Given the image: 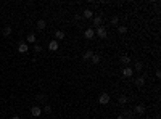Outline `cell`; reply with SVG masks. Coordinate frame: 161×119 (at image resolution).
Listing matches in <instances>:
<instances>
[{
	"instance_id": "9a60e30c",
	"label": "cell",
	"mask_w": 161,
	"mask_h": 119,
	"mask_svg": "<svg viewBox=\"0 0 161 119\" xmlns=\"http://www.w3.org/2000/svg\"><path fill=\"white\" fill-rule=\"evenodd\" d=\"M26 44H35V35L34 34H29L26 37Z\"/></svg>"
},
{
	"instance_id": "f1b7e54d",
	"label": "cell",
	"mask_w": 161,
	"mask_h": 119,
	"mask_svg": "<svg viewBox=\"0 0 161 119\" xmlns=\"http://www.w3.org/2000/svg\"><path fill=\"white\" fill-rule=\"evenodd\" d=\"M10 119H21V117H20V116H11Z\"/></svg>"
},
{
	"instance_id": "f546056e",
	"label": "cell",
	"mask_w": 161,
	"mask_h": 119,
	"mask_svg": "<svg viewBox=\"0 0 161 119\" xmlns=\"http://www.w3.org/2000/svg\"><path fill=\"white\" fill-rule=\"evenodd\" d=\"M116 119H124V116H122V114H121V116H118V117H116Z\"/></svg>"
},
{
	"instance_id": "ba28073f",
	"label": "cell",
	"mask_w": 161,
	"mask_h": 119,
	"mask_svg": "<svg viewBox=\"0 0 161 119\" xmlns=\"http://www.w3.org/2000/svg\"><path fill=\"white\" fill-rule=\"evenodd\" d=\"M92 23H93V26L100 27V26H102V23H103V18L102 16H93L92 18Z\"/></svg>"
},
{
	"instance_id": "d4e9b609",
	"label": "cell",
	"mask_w": 161,
	"mask_h": 119,
	"mask_svg": "<svg viewBox=\"0 0 161 119\" xmlns=\"http://www.w3.org/2000/svg\"><path fill=\"white\" fill-rule=\"evenodd\" d=\"M118 23H119V19H118V16H113V18H111V24H113V26H116V24H118Z\"/></svg>"
},
{
	"instance_id": "44dd1931",
	"label": "cell",
	"mask_w": 161,
	"mask_h": 119,
	"mask_svg": "<svg viewBox=\"0 0 161 119\" xmlns=\"http://www.w3.org/2000/svg\"><path fill=\"white\" fill-rule=\"evenodd\" d=\"M118 32H119V34H126V32H127V27H126V26H119V27H118Z\"/></svg>"
},
{
	"instance_id": "ac0fdd59",
	"label": "cell",
	"mask_w": 161,
	"mask_h": 119,
	"mask_svg": "<svg viewBox=\"0 0 161 119\" xmlns=\"http://www.w3.org/2000/svg\"><path fill=\"white\" fill-rule=\"evenodd\" d=\"M121 63H122V64H126V66H127V64L130 63V58H129L127 55H122V56H121Z\"/></svg>"
},
{
	"instance_id": "277c9868",
	"label": "cell",
	"mask_w": 161,
	"mask_h": 119,
	"mask_svg": "<svg viewBox=\"0 0 161 119\" xmlns=\"http://www.w3.org/2000/svg\"><path fill=\"white\" fill-rule=\"evenodd\" d=\"M84 37H86V39H89V40L93 39V37H95V31H93L92 27H87L86 31H84Z\"/></svg>"
},
{
	"instance_id": "30bf717a",
	"label": "cell",
	"mask_w": 161,
	"mask_h": 119,
	"mask_svg": "<svg viewBox=\"0 0 161 119\" xmlns=\"http://www.w3.org/2000/svg\"><path fill=\"white\" fill-rule=\"evenodd\" d=\"M82 16H84L86 19H92V18H93V11L87 8V10H84V13H82Z\"/></svg>"
},
{
	"instance_id": "ffe728a7",
	"label": "cell",
	"mask_w": 161,
	"mask_h": 119,
	"mask_svg": "<svg viewBox=\"0 0 161 119\" xmlns=\"http://www.w3.org/2000/svg\"><path fill=\"white\" fill-rule=\"evenodd\" d=\"M126 103H127V97L121 95V97H119V105H126Z\"/></svg>"
},
{
	"instance_id": "52a82bcc",
	"label": "cell",
	"mask_w": 161,
	"mask_h": 119,
	"mask_svg": "<svg viewBox=\"0 0 161 119\" xmlns=\"http://www.w3.org/2000/svg\"><path fill=\"white\" fill-rule=\"evenodd\" d=\"M132 74H134L132 68H129V66H124L122 68V76L126 77V79H127V77H132Z\"/></svg>"
},
{
	"instance_id": "4fadbf2b",
	"label": "cell",
	"mask_w": 161,
	"mask_h": 119,
	"mask_svg": "<svg viewBox=\"0 0 161 119\" xmlns=\"http://www.w3.org/2000/svg\"><path fill=\"white\" fill-rule=\"evenodd\" d=\"M92 55H93V52H92V50H86V52H84V55H82V58H84L86 61H87V60H90V58H92Z\"/></svg>"
},
{
	"instance_id": "4316f807",
	"label": "cell",
	"mask_w": 161,
	"mask_h": 119,
	"mask_svg": "<svg viewBox=\"0 0 161 119\" xmlns=\"http://www.w3.org/2000/svg\"><path fill=\"white\" fill-rule=\"evenodd\" d=\"M81 18H82L81 15H74V19H76V21H79V19H81Z\"/></svg>"
},
{
	"instance_id": "8992f818",
	"label": "cell",
	"mask_w": 161,
	"mask_h": 119,
	"mask_svg": "<svg viewBox=\"0 0 161 119\" xmlns=\"http://www.w3.org/2000/svg\"><path fill=\"white\" fill-rule=\"evenodd\" d=\"M31 114H32L34 117H39L40 114H42V110H40V108H39L37 105H34L32 108H31Z\"/></svg>"
},
{
	"instance_id": "5b68a950",
	"label": "cell",
	"mask_w": 161,
	"mask_h": 119,
	"mask_svg": "<svg viewBox=\"0 0 161 119\" xmlns=\"http://www.w3.org/2000/svg\"><path fill=\"white\" fill-rule=\"evenodd\" d=\"M134 113H137L139 116H144L145 114V105H142V103H139L135 106V110H134Z\"/></svg>"
},
{
	"instance_id": "484cf974",
	"label": "cell",
	"mask_w": 161,
	"mask_h": 119,
	"mask_svg": "<svg viewBox=\"0 0 161 119\" xmlns=\"http://www.w3.org/2000/svg\"><path fill=\"white\" fill-rule=\"evenodd\" d=\"M34 52H35V53H39V52H42V47H40L39 44H35V45H34Z\"/></svg>"
},
{
	"instance_id": "4dcf8cb0",
	"label": "cell",
	"mask_w": 161,
	"mask_h": 119,
	"mask_svg": "<svg viewBox=\"0 0 161 119\" xmlns=\"http://www.w3.org/2000/svg\"><path fill=\"white\" fill-rule=\"evenodd\" d=\"M145 119H153V117H145Z\"/></svg>"
},
{
	"instance_id": "83f0119b",
	"label": "cell",
	"mask_w": 161,
	"mask_h": 119,
	"mask_svg": "<svg viewBox=\"0 0 161 119\" xmlns=\"http://www.w3.org/2000/svg\"><path fill=\"white\" fill-rule=\"evenodd\" d=\"M155 74H156V77H161V71H159V69H156V73H155Z\"/></svg>"
},
{
	"instance_id": "3957f363",
	"label": "cell",
	"mask_w": 161,
	"mask_h": 119,
	"mask_svg": "<svg viewBox=\"0 0 161 119\" xmlns=\"http://www.w3.org/2000/svg\"><path fill=\"white\" fill-rule=\"evenodd\" d=\"M18 52L20 53H27L29 52V45L26 42H20L18 44Z\"/></svg>"
},
{
	"instance_id": "7c38bea8",
	"label": "cell",
	"mask_w": 161,
	"mask_h": 119,
	"mask_svg": "<svg viewBox=\"0 0 161 119\" xmlns=\"http://www.w3.org/2000/svg\"><path fill=\"white\" fill-rule=\"evenodd\" d=\"M144 84H145V77H137V79H135V85L137 87H144Z\"/></svg>"
},
{
	"instance_id": "2e32d148",
	"label": "cell",
	"mask_w": 161,
	"mask_h": 119,
	"mask_svg": "<svg viewBox=\"0 0 161 119\" xmlns=\"http://www.w3.org/2000/svg\"><path fill=\"white\" fill-rule=\"evenodd\" d=\"M124 119H134V111H130V110H127L126 113H124Z\"/></svg>"
},
{
	"instance_id": "603a6c76",
	"label": "cell",
	"mask_w": 161,
	"mask_h": 119,
	"mask_svg": "<svg viewBox=\"0 0 161 119\" xmlns=\"http://www.w3.org/2000/svg\"><path fill=\"white\" fill-rule=\"evenodd\" d=\"M44 111H45V113H47V114H50V113H52V106H50V105H49V103H47V105H45V106H44Z\"/></svg>"
},
{
	"instance_id": "e0dca14e",
	"label": "cell",
	"mask_w": 161,
	"mask_h": 119,
	"mask_svg": "<svg viewBox=\"0 0 161 119\" xmlns=\"http://www.w3.org/2000/svg\"><path fill=\"white\" fill-rule=\"evenodd\" d=\"M90 60H92V64H98V63H100V60H102V58H100V55H95V53H93Z\"/></svg>"
},
{
	"instance_id": "7402d4cb",
	"label": "cell",
	"mask_w": 161,
	"mask_h": 119,
	"mask_svg": "<svg viewBox=\"0 0 161 119\" xmlns=\"http://www.w3.org/2000/svg\"><path fill=\"white\" fill-rule=\"evenodd\" d=\"M142 69H144V64H142L140 61H137V63H135V71H139V73H140Z\"/></svg>"
},
{
	"instance_id": "5bb4252c",
	"label": "cell",
	"mask_w": 161,
	"mask_h": 119,
	"mask_svg": "<svg viewBox=\"0 0 161 119\" xmlns=\"http://www.w3.org/2000/svg\"><path fill=\"white\" fill-rule=\"evenodd\" d=\"M64 39V32L63 31H56L55 32V40H63Z\"/></svg>"
},
{
	"instance_id": "9c48e42d",
	"label": "cell",
	"mask_w": 161,
	"mask_h": 119,
	"mask_svg": "<svg viewBox=\"0 0 161 119\" xmlns=\"http://www.w3.org/2000/svg\"><path fill=\"white\" fill-rule=\"evenodd\" d=\"M49 50H52V52L58 50V40H50L49 42Z\"/></svg>"
},
{
	"instance_id": "cb8c5ba5",
	"label": "cell",
	"mask_w": 161,
	"mask_h": 119,
	"mask_svg": "<svg viewBox=\"0 0 161 119\" xmlns=\"http://www.w3.org/2000/svg\"><path fill=\"white\" fill-rule=\"evenodd\" d=\"M37 100H39V102H47V97L44 93H40V95H37Z\"/></svg>"
},
{
	"instance_id": "d6986e66",
	"label": "cell",
	"mask_w": 161,
	"mask_h": 119,
	"mask_svg": "<svg viewBox=\"0 0 161 119\" xmlns=\"http://www.w3.org/2000/svg\"><path fill=\"white\" fill-rule=\"evenodd\" d=\"M11 34V26H5L3 27V35H10Z\"/></svg>"
},
{
	"instance_id": "8fae6325",
	"label": "cell",
	"mask_w": 161,
	"mask_h": 119,
	"mask_svg": "<svg viewBox=\"0 0 161 119\" xmlns=\"http://www.w3.org/2000/svg\"><path fill=\"white\" fill-rule=\"evenodd\" d=\"M45 27H47L45 19H39V21H37V29H39V31H44Z\"/></svg>"
},
{
	"instance_id": "7a4b0ae2",
	"label": "cell",
	"mask_w": 161,
	"mask_h": 119,
	"mask_svg": "<svg viewBox=\"0 0 161 119\" xmlns=\"http://www.w3.org/2000/svg\"><path fill=\"white\" fill-rule=\"evenodd\" d=\"M95 34H97L100 39H106V35H108V31H106V27H105V26H100V27H97Z\"/></svg>"
},
{
	"instance_id": "6da1fadb",
	"label": "cell",
	"mask_w": 161,
	"mask_h": 119,
	"mask_svg": "<svg viewBox=\"0 0 161 119\" xmlns=\"http://www.w3.org/2000/svg\"><path fill=\"white\" fill-rule=\"evenodd\" d=\"M110 100H111L110 93H100V97H98V103H100V105H108V103H110Z\"/></svg>"
}]
</instances>
